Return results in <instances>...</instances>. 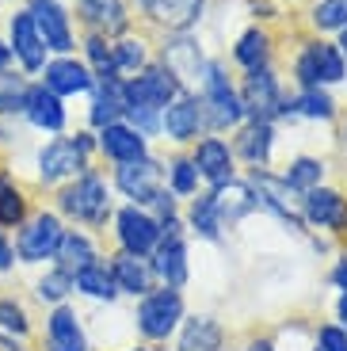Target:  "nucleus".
<instances>
[{
    "label": "nucleus",
    "instance_id": "obj_1",
    "mask_svg": "<svg viewBox=\"0 0 347 351\" xmlns=\"http://www.w3.org/2000/svg\"><path fill=\"white\" fill-rule=\"evenodd\" d=\"M58 214L73 218L77 226H107L111 218V191L96 172H80L58 191Z\"/></svg>",
    "mask_w": 347,
    "mask_h": 351
},
{
    "label": "nucleus",
    "instance_id": "obj_2",
    "mask_svg": "<svg viewBox=\"0 0 347 351\" xmlns=\"http://www.w3.org/2000/svg\"><path fill=\"white\" fill-rule=\"evenodd\" d=\"M92 134H73V138H50L38 149L35 168H38V184L43 187H58L69 184L73 176L88 172V157H92Z\"/></svg>",
    "mask_w": 347,
    "mask_h": 351
},
{
    "label": "nucleus",
    "instance_id": "obj_3",
    "mask_svg": "<svg viewBox=\"0 0 347 351\" xmlns=\"http://www.w3.org/2000/svg\"><path fill=\"white\" fill-rule=\"evenodd\" d=\"M65 237V218L58 210H31V218L16 229V263H27V267H38V263L53 260L58 256V245Z\"/></svg>",
    "mask_w": 347,
    "mask_h": 351
},
{
    "label": "nucleus",
    "instance_id": "obj_4",
    "mask_svg": "<svg viewBox=\"0 0 347 351\" xmlns=\"http://www.w3.org/2000/svg\"><path fill=\"white\" fill-rule=\"evenodd\" d=\"M176 96H180V84H176V77L168 69H160V65H149V69H141L134 80H122V99H126V111H130V107L165 111Z\"/></svg>",
    "mask_w": 347,
    "mask_h": 351
},
{
    "label": "nucleus",
    "instance_id": "obj_5",
    "mask_svg": "<svg viewBox=\"0 0 347 351\" xmlns=\"http://www.w3.org/2000/svg\"><path fill=\"white\" fill-rule=\"evenodd\" d=\"M8 50H12V58L19 62V69L27 73V77H38V73L46 69V43H43V35H38V27H35V19H31V12H16V16H8Z\"/></svg>",
    "mask_w": 347,
    "mask_h": 351
},
{
    "label": "nucleus",
    "instance_id": "obj_6",
    "mask_svg": "<svg viewBox=\"0 0 347 351\" xmlns=\"http://www.w3.org/2000/svg\"><path fill=\"white\" fill-rule=\"evenodd\" d=\"M202 119H210V126H237L244 119L241 96L229 88V77L217 65H206L202 77Z\"/></svg>",
    "mask_w": 347,
    "mask_h": 351
},
{
    "label": "nucleus",
    "instance_id": "obj_7",
    "mask_svg": "<svg viewBox=\"0 0 347 351\" xmlns=\"http://www.w3.org/2000/svg\"><path fill=\"white\" fill-rule=\"evenodd\" d=\"M183 321V298L180 290L165 287V290H149L138 306V328L149 340H165L176 325Z\"/></svg>",
    "mask_w": 347,
    "mask_h": 351
},
{
    "label": "nucleus",
    "instance_id": "obj_8",
    "mask_svg": "<svg viewBox=\"0 0 347 351\" xmlns=\"http://www.w3.org/2000/svg\"><path fill=\"white\" fill-rule=\"evenodd\" d=\"M27 12L35 19L46 50H53L58 58L61 53H73V46H77V38H73V16L61 0H27Z\"/></svg>",
    "mask_w": 347,
    "mask_h": 351
},
{
    "label": "nucleus",
    "instance_id": "obj_9",
    "mask_svg": "<svg viewBox=\"0 0 347 351\" xmlns=\"http://www.w3.org/2000/svg\"><path fill=\"white\" fill-rule=\"evenodd\" d=\"M294 69H298V84L302 88H321V84H339L347 65H344V53L332 43H313L309 50H302Z\"/></svg>",
    "mask_w": 347,
    "mask_h": 351
},
{
    "label": "nucleus",
    "instance_id": "obj_10",
    "mask_svg": "<svg viewBox=\"0 0 347 351\" xmlns=\"http://www.w3.org/2000/svg\"><path fill=\"white\" fill-rule=\"evenodd\" d=\"M241 107L244 114H252V123H271L275 114L287 111L283 104V92H278V80L271 77V69H252L248 80H244V92H241Z\"/></svg>",
    "mask_w": 347,
    "mask_h": 351
},
{
    "label": "nucleus",
    "instance_id": "obj_11",
    "mask_svg": "<svg viewBox=\"0 0 347 351\" xmlns=\"http://www.w3.org/2000/svg\"><path fill=\"white\" fill-rule=\"evenodd\" d=\"M115 237H119L122 252L130 256H149L156 245H160V221L149 218L138 206H122L115 214Z\"/></svg>",
    "mask_w": 347,
    "mask_h": 351
},
{
    "label": "nucleus",
    "instance_id": "obj_12",
    "mask_svg": "<svg viewBox=\"0 0 347 351\" xmlns=\"http://www.w3.org/2000/svg\"><path fill=\"white\" fill-rule=\"evenodd\" d=\"M43 351H88V332L80 313L65 302L53 306L46 313V328H43Z\"/></svg>",
    "mask_w": 347,
    "mask_h": 351
},
{
    "label": "nucleus",
    "instance_id": "obj_13",
    "mask_svg": "<svg viewBox=\"0 0 347 351\" xmlns=\"http://www.w3.org/2000/svg\"><path fill=\"white\" fill-rule=\"evenodd\" d=\"M23 119L35 130L46 134H61L65 123H69V111L61 104V96H53L43 80H27V99H23Z\"/></svg>",
    "mask_w": 347,
    "mask_h": 351
},
{
    "label": "nucleus",
    "instance_id": "obj_14",
    "mask_svg": "<svg viewBox=\"0 0 347 351\" xmlns=\"http://www.w3.org/2000/svg\"><path fill=\"white\" fill-rule=\"evenodd\" d=\"M43 77V84L50 88L53 96H84V92H92L96 88V77H92V69H88L84 62H77V58H69V53H61V58H53V62H46V69L38 73Z\"/></svg>",
    "mask_w": 347,
    "mask_h": 351
},
{
    "label": "nucleus",
    "instance_id": "obj_15",
    "mask_svg": "<svg viewBox=\"0 0 347 351\" xmlns=\"http://www.w3.org/2000/svg\"><path fill=\"white\" fill-rule=\"evenodd\" d=\"M115 187H119L126 199L134 202H153L160 195V165L149 157L141 160H130V165H119L115 172Z\"/></svg>",
    "mask_w": 347,
    "mask_h": 351
},
{
    "label": "nucleus",
    "instance_id": "obj_16",
    "mask_svg": "<svg viewBox=\"0 0 347 351\" xmlns=\"http://www.w3.org/2000/svg\"><path fill=\"white\" fill-rule=\"evenodd\" d=\"M302 218L321 229H344L347 226V199L339 191H328V187H313V191H305Z\"/></svg>",
    "mask_w": 347,
    "mask_h": 351
},
{
    "label": "nucleus",
    "instance_id": "obj_17",
    "mask_svg": "<svg viewBox=\"0 0 347 351\" xmlns=\"http://www.w3.org/2000/svg\"><path fill=\"white\" fill-rule=\"evenodd\" d=\"M99 153L111 157L115 165H130V160L145 157V134H138L126 123H111L99 130Z\"/></svg>",
    "mask_w": 347,
    "mask_h": 351
},
{
    "label": "nucleus",
    "instance_id": "obj_18",
    "mask_svg": "<svg viewBox=\"0 0 347 351\" xmlns=\"http://www.w3.org/2000/svg\"><path fill=\"white\" fill-rule=\"evenodd\" d=\"M165 69L176 77V84H202V77H206V65L191 38H176L165 46Z\"/></svg>",
    "mask_w": 347,
    "mask_h": 351
},
{
    "label": "nucleus",
    "instance_id": "obj_19",
    "mask_svg": "<svg viewBox=\"0 0 347 351\" xmlns=\"http://www.w3.org/2000/svg\"><path fill=\"white\" fill-rule=\"evenodd\" d=\"M191 165L199 168V176H206L214 187H222V184H229V180H233V153H229V145L222 138L199 141V149H195Z\"/></svg>",
    "mask_w": 347,
    "mask_h": 351
},
{
    "label": "nucleus",
    "instance_id": "obj_20",
    "mask_svg": "<svg viewBox=\"0 0 347 351\" xmlns=\"http://www.w3.org/2000/svg\"><path fill=\"white\" fill-rule=\"evenodd\" d=\"M160 126H165V134L172 141H191L195 134H199V126H202L199 99H191V96L172 99V104L165 107V114H160Z\"/></svg>",
    "mask_w": 347,
    "mask_h": 351
},
{
    "label": "nucleus",
    "instance_id": "obj_21",
    "mask_svg": "<svg viewBox=\"0 0 347 351\" xmlns=\"http://www.w3.org/2000/svg\"><path fill=\"white\" fill-rule=\"evenodd\" d=\"M153 275H160L172 290L187 282V248H183L180 233H160V248H156V260H153Z\"/></svg>",
    "mask_w": 347,
    "mask_h": 351
},
{
    "label": "nucleus",
    "instance_id": "obj_22",
    "mask_svg": "<svg viewBox=\"0 0 347 351\" xmlns=\"http://www.w3.org/2000/svg\"><path fill=\"white\" fill-rule=\"evenodd\" d=\"M31 218V199L27 191L16 184V176L0 165V229H19L23 221Z\"/></svg>",
    "mask_w": 347,
    "mask_h": 351
},
{
    "label": "nucleus",
    "instance_id": "obj_23",
    "mask_svg": "<svg viewBox=\"0 0 347 351\" xmlns=\"http://www.w3.org/2000/svg\"><path fill=\"white\" fill-rule=\"evenodd\" d=\"M111 275H115V287L122 294H134V298H145L149 287H153V267H149L141 256H130V252H119L111 260Z\"/></svg>",
    "mask_w": 347,
    "mask_h": 351
},
{
    "label": "nucleus",
    "instance_id": "obj_24",
    "mask_svg": "<svg viewBox=\"0 0 347 351\" xmlns=\"http://www.w3.org/2000/svg\"><path fill=\"white\" fill-rule=\"evenodd\" d=\"M73 290H80V294H84V298H92V302H115L119 287H115L111 263H104V260L84 263L80 271H73Z\"/></svg>",
    "mask_w": 347,
    "mask_h": 351
},
{
    "label": "nucleus",
    "instance_id": "obj_25",
    "mask_svg": "<svg viewBox=\"0 0 347 351\" xmlns=\"http://www.w3.org/2000/svg\"><path fill=\"white\" fill-rule=\"evenodd\" d=\"M122 114H126V99H122V80H119V77L99 80V92H96V99H92L88 123L104 130V126H111V123H122Z\"/></svg>",
    "mask_w": 347,
    "mask_h": 351
},
{
    "label": "nucleus",
    "instance_id": "obj_26",
    "mask_svg": "<svg viewBox=\"0 0 347 351\" xmlns=\"http://www.w3.org/2000/svg\"><path fill=\"white\" fill-rule=\"evenodd\" d=\"M80 19H84L96 35H115L126 27V8L122 0H77Z\"/></svg>",
    "mask_w": 347,
    "mask_h": 351
},
{
    "label": "nucleus",
    "instance_id": "obj_27",
    "mask_svg": "<svg viewBox=\"0 0 347 351\" xmlns=\"http://www.w3.org/2000/svg\"><path fill=\"white\" fill-rule=\"evenodd\" d=\"M214 206H217V218H222V226H226V221H237V218H244V214H252L260 202H256V191H252L248 184H237V180H229V184L214 187Z\"/></svg>",
    "mask_w": 347,
    "mask_h": 351
},
{
    "label": "nucleus",
    "instance_id": "obj_28",
    "mask_svg": "<svg viewBox=\"0 0 347 351\" xmlns=\"http://www.w3.org/2000/svg\"><path fill=\"white\" fill-rule=\"evenodd\" d=\"M141 8H145L156 23H168V27H176V31H187V27L202 16V0H141Z\"/></svg>",
    "mask_w": 347,
    "mask_h": 351
},
{
    "label": "nucleus",
    "instance_id": "obj_29",
    "mask_svg": "<svg viewBox=\"0 0 347 351\" xmlns=\"http://www.w3.org/2000/svg\"><path fill=\"white\" fill-rule=\"evenodd\" d=\"M256 191H260V199H256V202H263V206L275 210L283 221H290L294 229H302V214L290 206V199H287L290 187L283 184V180H275V176H267V172H256Z\"/></svg>",
    "mask_w": 347,
    "mask_h": 351
},
{
    "label": "nucleus",
    "instance_id": "obj_30",
    "mask_svg": "<svg viewBox=\"0 0 347 351\" xmlns=\"http://www.w3.org/2000/svg\"><path fill=\"white\" fill-rule=\"evenodd\" d=\"M92 260H99L92 237H88L84 229H65V237H61V245H58L53 263H58V267H65V271H80V267H84V263H92Z\"/></svg>",
    "mask_w": 347,
    "mask_h": 351
},
{
    "label": "nucleus",
    "instance_id": "obj_31",
    "mask_svg": "<svg viewBox=\"0 0 347 351\" xmlns=\"http://www.w3.org/2000/svg\"><path fill=\"white\" fill-rule=\"evenodd\" d=\"M73 294V271H65V267H58V263H50L43 275L35 279V298L43 302V306H65Z\"/></svg>",
    "mask_w": 347,
    "mask_h": 351
},
{
    "label": "nucleus",
    "instance_id": "obj_32",
    "mask_svg": "<svg viewBox=\"0 0 347 351\" xmlns=\"http://www.w3.org/2000/svg\"><path fill=\"white\" fill-rule=\"evenodd\" d=\"M180 351H222V325L214 317H191L183 325Z\"/></svg>",
    "mask_w": 347,
    "mask_h": 351
},
{
    "label": "nucleus",
    "instance_id": "obj_33",
    "mask_svg": "<svg viewBox=\"0 0 347 351\" xmlns=\"http://www.w3.org/2000/svg\"><path fill=\"white\" fill-rule=\"evenodd\" d=\"M35 325H31V313L16 294H4L0 298V336H12V340H31Z\"/></svg>",
    "mask_w": 347,
    "mask_h": 351
},
{
    "label": "nucleus",
    "instance_id": "obj_34",
    "mask_svg": "<svg viewBox=\"0 0 347 351\" xmlns=\"http://www.w3.org/2000/svg\"><path fill=\"white\" fill-rule=\"evenodd\" d=\"M237 153H241L248 165H267V157H271V123L244 126L241 138H237Z\"/></svg>",
    "mask_w": 347,
    "mask_h": 351
},
{
    "label": "nucleus",
    "instance_id": "obj_35",
    "mask_svg": "<svg viewBox=\"0 0 347 351\" xmlns=\"http://www.w3.org/2000/svg\"><path fill=\"white\" fill-rule=\"evenodd\" d=\"M267 53H271V38L263 35L260 27H256V31H244V35L237 38V46H233V58L248 73L252 69H263V65H267Z\"/></svg>",
    "mask_w": 347,
    "mask_h": 351
},
{
    "label": "nucleus",
    "instance_id": "obj_36",
    "mask_svg": "<svg viewBox=\"0 0 347 351\" xmlns=\"http://www.w3.org/2000/svg\"><path fill=\"white\" fill-rule=\"evenodd\" d=\"M23 99H27V77L19 73H0V119H16L23 114Z\"/></svg>",
    "mask_w": 347,
    "mask_h": 351
},
{
    "label": "nucleus",
    "instance_id": "obj_37",
    "mask_svg": "<svg viewBox=\"0 0 347 351\" xmlns=\"http://www.w3.org/2000/svg\"><path fill=\"white\" fill-rule=\"evenodd\" d=\"M191 229L199 233V237H206V241L222 237V218H217V206H214V191L195 199V206H191Z\"/></svg>",
    "mask_w": 347,
    "mask_h": 351
},
{
    "label": "nucleus",
    "instance_id": "obj_38",
    "mask_svg": "<svg viewBox=\"0 0 347 351\" xmlns=\"http://www.w3.org/2000/svg\"><path fill=\"white\" fill-rule=\"evenodd\" d=\"M84 53H88V69H92V77L96 80H107V77H115V53H111V46H107V38L104 35H92L84 38Z\"/></svg>",
    "mask_w": 347,
    "mask_h": 351
},
{
    "label": "nucleus",
    "instance_id": "obj_39",
    "mask_svg": "<svg viewBox=\"0 0 347 351\" xmlns=\"http://www.w3.org/2000/svg\"><path fill=\"white\" fill-rule=\"evenodd\" d=\"M290 114H305V119H332L336 114V104L332 96H324L321 88H302V96L294 104H287Z\"/></svg>",
    "mask_w": 347,
    "mask_h": 351
},
{
    "label": "nucleus",
    "instance_id": "obj_40",
    "mask_svg": "<svg viewBox=\"0 0 347 351\" xmlns=\"http://www.w3.org/2000/svg\"><path fill=\"white\" fill-rule=\"evenodd\" d=\"M321 176H324V165H321V160L298 157L294 165H290V172L283 176V184H287L290 191H313V187L321 184Z\"/></svg>",
    "mask_w": 347,
    "mask_h": 351
},
{
    "label": "nucleus",
    "instance_id": "obj_41",
    "mask_svg": "<svg viewBox=\"0 0 347 351\" xmlns=\"http://www.w3.org/2000/svg\"><path fill=\"white\" fill-rule=\"evenodd\" d=\"M111 53H115V73H138V69H145V43L141 38H122V43H115L111 46Z\"/></svg>",
    "mask_w": 347,
    "mask_h": 351
},
{
    "label": "nucleus",
    "instance_id": "obj_42",
    "mask_svg": "<svg viewBox=\"0 0 347 351\" xmlns=\"http://www.w3.org/2000/svg\"><path fill=\"white\" fill-rule=\"evenodd\" d=\"M313 23L321 31H344L347 27V0H321L313 8Z\"/></svg>",
    "mask_w": 347,
    "mask_h": 351
},
{
    "label": "nucleus",
    "instance_id": "obj_43",
    "mask_svg": "<svg viewBox=\"0 0 347 351\" xmlns=\"http://www.w3.org/2000/svg\"><path fill=\"white\" fill-rule=\"evenodd\" d=\"M168 176H172V191L176 195H191L195 187H199V168H195L191 160H172Z\"/></svg>",
    "mask_w": 347,
    "mask_h": 351
},
{
    "label": "nucleus",
    "instance_id": "obj_44",
    "mask_svg": "<svg viewBox=\"0 0 347 351\" xmlns=\"http://www.w3.org/2000/svg\"><path fill=\"white\" fill-rule=\"evenodd\" d=\"M317 351H347V328L324 325L321 332H317Z\"/></svg>",
    "mask_w": 347,
    "mask_h": 351
},
{
    "label": "nucleus",
    "instance_id": "obj_45",
    "mask_svg": "<svg viewBox=\"0 0 347 351\" xmlns=\"http://www.w3.org/2000/svg\"><path fill=\"white\" fill-rule=\"evenodd\" d=\"M16 271V245H12V233L0 229V275Z\"/></svg>",
    "mask_w": 347,
    "mask_h": 351
},
{
    "label": "nucleus",
    "instance_id": "obj_46",
    "mask_svg": "<svg viewBox=\"0 0 347 351\" xmlns=\"http://www.w3.org/2000/svg\"><path fill=\"white\" fill-rule=\"evenodd\" d=\"M332 282H336L339 290H347V256L339 260V267H336V271H332Z\"/></svg>",
    "mask_w": 347,
    "mask_h": 351
},
{
    "label": "nucleus",
    "instance_id": "obj_47",
    "mask_svg": "<svg viewBox=\"0 0 347 351\" xmlns=\"http://www.w3.org/2000/svg\"><path fill=\"white\" fill-rule=\"evenodd\" d=\"M12 65V50H8V38H0V73H8Z\"/></svg>",
    "mask_w": 347,
    "mask_h": 351
},
{
    "label": "nucleus",
    "instance_id": "obj_48",
    "mask_svg": "<svg viewBox=\"0 0 347 351\" xmlns=\"http://www.w3.org/2000/svg\"><path fill=\"white\" fill-rule=\"evenodd\" d=\"M248 351H275V348H271L267 340H252V343H248Z\"/></svg>",
    "mask_w": 347,
    "mask_h": 351
},
{
    "label": "nucleus",
    "instance_id": "obj_49",
    "mask_svg": "<svg viewBox=\"0 0 347 351\" xmlns=\"http://www.w3.org/2000/svg\"><path fill=\"white\" fill-rule=\"evenodd\" d=\"M339 321H344V328H347V290H344V298H339Z\"/></svg>",
    "mask_w": 347,
    "mask_h": 351
},
{
    "label": "nucleus",
    "instance_id": "obj_50",
    "mask_svg": "<svg viewBox=\"0 0 347 351\" xmlns=\"http://www.w3.org/2000/svg\"><path fill=\"white\" fill-rule=\"evenodd\" d=\"M339 46H344V50H339V53H347V27H344V43H339Z\"/></svg>",
    "mask_w": 347,
    "mask_h": 351
},
{
    "label": "nucleus",
    "instance_id": "obj_51",
    "mask_svg": "<svg viewBox=\"0 0 347 351\" xmlns=\"http://www.w3.org/2000/svg\"><path fill=\"white\" fill-rule=\"evenodd\" d=\"M344 138H347V123H344Z\"/></svg>",
    "mask_w": 347,
    "mask_h": 351
},
{
    "label": "nucleus",
    "instance_id": "obj_52",
    "mask_svg": "<svg viewBox=\"0 0 347 351\" xmlns=\"http://www.w3.org/2000/svg\"><path fill=\"white\" fill-rule=\"evenodd\" d=\"M134 351H141V348H134Z\"/></svg>",
    "mask_w": 347,
    "mask_h": 351
}]
</instances>
